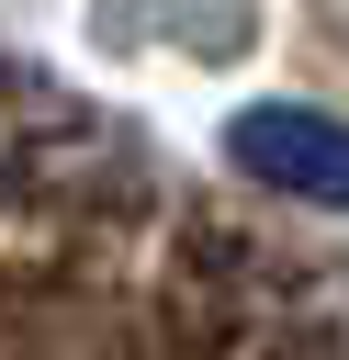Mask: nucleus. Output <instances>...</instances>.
<instances>
[{
	"instance_id": "nucleus-1",
	"label": "nucleus",
	"mask_w": 349,
	"mask_h": 360,
	"mask_svg": "<svg viewBox=\"0 0 349 360\" xmlns=\"http://www.w3.org/2000/svg\"><path fill=\"white\" fill-rule=\"evenodd\" d=\"M236 169H259L270 191H304V202H349V124L304 112V101H259L236 112Z\"/></svg>"
}]
</instances>
